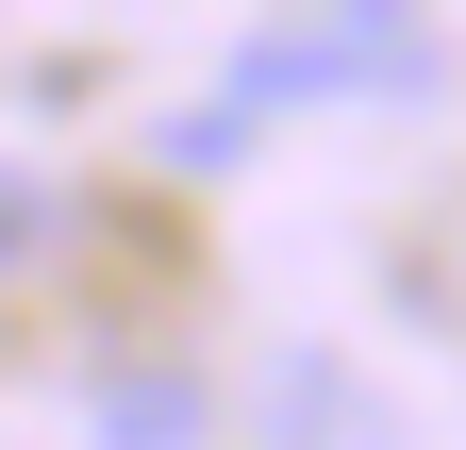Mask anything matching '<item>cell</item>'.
<instances>
[{
  "instance_id": "cell-1",
  "label": "cell",
  "mask_w": 466,
  "mask_h": 450,
  "mask_svg": "<svg viewBox=\"0 0 466 450\" xmlns=\"http://www.w3.org/2000/svg\"><path fill=\"white\" fill-rule=\"evenodd\" d=\"M267 450H400V417H383V384H367V367L283 351V367H267Z\"/></svg>"
},
{
  "instance_id": "cell-2",
  "label": "cell",
  "mask_w": 466,
  "mask_h": 450,
  "mask_svg": "<svg viewBox=\"0 0 466 450\" xmlns=\"http://www.w3.org/2000/svg\"><path fill=\"white\" fill-rule=\"evenodd\" d=\"M34 251H50V184H34V167H0V284H17Z\"/></svg>"
}]
</instances>
